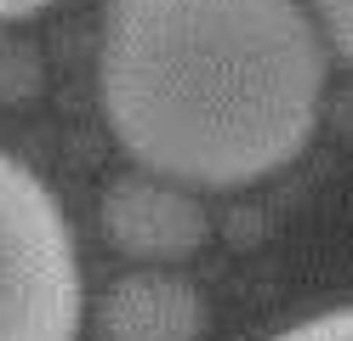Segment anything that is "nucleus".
Returning a JSON list of instances; mask_svg holds the SVG:
<instances>
[{
  "mask_svg": "<svg viewBox=\"0 0 353 341\" xmlns=\"http://www.w3.org/2000/svg\"><path fill=\"white\" fill-rule=\"evenodd\" d=\"M97 80L143 171L245 188L307 148L325 45L302 0H108Z\"/></svg>",
  "mask_w": 353,
  "mask_h": 341,
  "instance_id": "f257e3e1",
  "label": "nucleus"
},
{
  "mask_svg": "<svg viewBox=\"0 0 353 341\" xmlns=\"http://www.w3.org/2000/svg\"><path fill=\"white\" fill-rule=\"evenodd\" d=\"M205 302L188 279L165 267L125 273L97 302V341H200Z\"/></svg>",
  "mask_w": 353,
  "mask_h": 341,
  "instance_id": "20e7f679",
  "label": "nucleus"
},
{
  "mask_svg": "<svg viewBox=\"0 0 353 341\" xmlns=\"http://www.w3.org/2000/svg\"><path fill=\"white\" fill-rule=\"evenodd\" d=\"M314 6H319V17H325L330 40L342 45V57L353 63V0H314Z\"/></svg>",
  "mask_w": 353,
  "mask_h": 341,
  "instance_id": "423d86ee",
  "label": "nucleus"
},
{
  "mask_svg": "<svg viewBox=\"0 0 353 341\" xmlns=\"http://www.w3.org/2000/svg\"><path fill=\"white\" fill-rule=\"evenodd\" d=\"M80 256L63 205L29 165L0 154V341H74Z\"/></svg>",
  "mask_w": 353,
  "mask_h": 341,
  "instance_id": "f03ea898",
  "label": "nucleus"
},
{
  "mask_svg": "<svg viewBox=\"0 0 353 341\" xmlns=\"http://www.w3.org/2000/svg\"><path fill=\"white\" fill-rule=\"evenodd\" d=\"M268 341H353V307H330V313H314L302 318V324L279 330Z\"/></svg>",
  "mask_w": 353,
  "mask_h": 341,
  "instance_id": "39448f33",
  "label": "nucleus"
},
{
  "mask_svg": "<svg viewBox=\"0 0 353 341\" xmlns=\"http://www.w3.org/2000/svg\"><path fill=\"white\" fill-rule=\"evenodd\" d=\"M40 6H52V0H0V23H12V17H29Z\"/></svg>",
  "mask_w": 353,
  "mask_h": 341,
  "instance_id": "0eeeda50",
  "label": "nucleus"
},
{
  "mask_svg": "<svg viewBox=\"0 0 353 341\" xmlns=\"http://www.w3.org/2000/svg\"><path fill=\"white\" fill-rule=\"evenodd\" d=\"M103 234H108L114 250L137 256L143 267H171V262H188L194 250L205 245L211 216H205V205L194 199L183 182L137 171V176L108 182V194H103Z\"/></svg>",
  "mask_w": 353,
  "mask_h": 341,
  "instance_id": "7ed1b4c3",
  "label": "nucleus"
}]
</instances>
